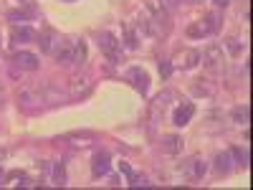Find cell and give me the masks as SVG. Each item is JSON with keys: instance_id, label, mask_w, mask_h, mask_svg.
I'll return each instance as SVG.
<instances>
[{"instance_id": "obj_1", "label": "cell", "mask_w": 253, "mask_h": 190, "mask_svg": "<svg viewBox=\"0 0 253 190\" xmlns=\"http://www.w3.org/2000/svg\"><path fill=\"white\" fill-rule=\"evenodd\" d=\"M99 48L104 51V56L109 58V63H119L122 61V41L114 33L101 31L99 33Z\"/></svg>"}, {"instance_id": "obj_2", "label": "cell", "mask_w": 253, "mask_h": 190, "mask_svg": "<svg viewBox=\"0 0 253 190\" xmlns=\"http://www.w3.org/2000/svg\"><path fill=\"white\" fill-rule=\"evenodd\" d=\"M43 104V94H41V87H33V89H20L18 92V107H23L28 112L38 109Z\"/></svg>"}, {"instance_id": "obj_3", "label": "cell", "mask_w": 253, "mask_h": 190, "mask_svg": "<svg viewBox=\"0 0 253 190\" xmlns=\"http://www.w3.org/2000/svg\"><path fill=\"white\" fill-rule=\"evenodd\" d=\"M200 61L205 63L208 69H220L223 66V46H218V44H208L203 51H200Z\"/></svg>"}, {"instance_id": "obj_4", "label": "cell", "mask_w": 253, "mask_h": 190, "mask_svg": "<svg viewBox=\"0 0 253 190\" xmlns=\"http://www.w3.org/2000/svg\"><path fill=\"white\" fill-rule=\"evenodd\" d=\"M13 63H15V69H20V71H38L41 69V58L36 53H31V51H18L13 56Z\"/></svg>"}, {"instance_id": "obj_5", "label": "cell", "mask_w": 253, "mask_h": 190, "mask_svg": "<svg viewBox=\"0 0 253 190\" xmlns=\"http://www.w3.org/2000/svg\"><path fill=\"white\" fill-rule=\"evenodd\" d=\"M126 79L132 81V87H134L139 94H147V92H150V76H147L144 69H139V66L126 69Z\"/></svg>"}, {"instance_id": "obj_6", "label": "cell", "mask_w": 253, "mask_h": 190, "mask_svg": "<svg viewBox=\"0 0 253 190\" xmlns=\"http://www.w3.org/2000/svg\"><path fill=\"white\" fill-rule=\"evenodd\" d=\"M36 38H38V33H36L33 28H28V26H13V28H10V41H13L15 46L36 44Z\"/></svg>"}, {"instance_id": "obj_7", "label": "cell", "mask_w": 253, "mask_h": 190, "mask_svg": "<svg viewBox=\"0 0 253 190\" xmlns=\"http://www.w3.org/2000/svg\"><path fill=\"white\" fill-rule=\"evenodd\" d=\"M180 170L190 178V180H200L205 173H208V162L205 160H200V157H193V160H187Z\"/></svg>"}, {"instance_id": "obj_8", "label": "cell", "mask_w": 253, "mask_h": 190, "mask_svg": "<svg viewBox=\"0 0 253 190\" xmlns=\"http://www.w3.org/2000/svg\"><path fill=\"white\" fill-rule=\"evenodd\" d=\"M53 56L61 66H74V38H61V46Z\"/></svg>"}, {"instance_id": "obj_9", "label": "cell", "mask_w": 253, "mask_h": 190, "mask_svg": "<svg viewBox=\"0 0 253 190\" xmlns=\"http://www.w3.org/2000/svg\"><path fill=\"white\" fill-rule=\"evenodd\" d=\"M36 44L41 46V51L43 53H56L58 51V46H61V38L53 33V31H46V33H38V38H36Z\"/></svg>"}, {"instance_id": "obj_10", "label": "cell", "mask_w": 253, "mask_h": 190, "mask_svg": "<svg viewBox=\"0 0 253 190\" xmlns=\"http://www.w3.org/2000/svg\"><path fill=\"white\" fill-rule=\"evenodd\" d=\"M109 167H112V157L109 152H96L94 160H91V175L94 178H104L109 173Z\"/></svg>"}, {"instance_id": "obj_11", "label": "cell", "mask_w": 253, "mask_h": 190, "mask_svg": "<svg viewBox=\"0 0 253 190\" xmlns=\"http://www.w3.org/2000/svg\"><path fill=\"white\" fill-rule=\"evenodd\" d=\"M193 114H195V104H193V101H185L182 107L175 109V114H172V124H175V127H185V124H190Z\"/></svg>"}, {"instance_id": "obj_12", "label": "cell", "mask_w": 253, "mask_h": 190, "mask_svg": "<svg viewBox=\"0 0 253 190\" xmlns=\"http://www.w3.org/2000/svg\"><path fill=\"white\" fill-rule=\"evenodd\" d=\"M36 15H38V10H36L33 5H28V8H23V10H10V13H8V20H10L13 26H26L28 20H33Z\"/></svg>"}, {"instance_id": "obj_13", "label": "cell", "mask_w": 253, "mask_h": 190, "mask_svg": "<svg viewBox=\"0 0 253 190\" xmlns=\"http://www.w3.org/2000/svg\"><path fill=\"white\" fill-rule=\"evenodd\" d=\"M200 63V51L198 48H190V51H182L175 61V66L177 69H195Z\"/></svg>"}, {"instance_id": "obj_14", "label": "cell", "mask_w": 253, "mask_h": 190, "mask_svg": "<svg viewBox=\"0 0 253 190\" xmlns=\"http://www.w3.org/2000/svg\"><path fill=\"white\" fill-rule=\"evenodd\" d=\"M182 137L180 135H167L165 140H162V152L165 155H180L182 152Z\"/></svg>"}, {"instance_id": "obj_15", "label": "cell", "mask_w": 253, "mask_h": 190, "mask_svg": "<svg viewBox=\"0 0 253 190\" xmlns=\"http://www.w3.org/2000/svg\"><path fill=\"white\" fill-rule=\"evenodd\" d=\"M51 185L56 188L66 185V167H63V162H51Z\"/></svg>"}, {"instance_id": "obj_16", "label": "cell", "mask_w": 253, "mask_h": 190, "mask_svg": "<svg viewBox=\"0 0 253 190\" xmlns=\"http://www.w3.org/2000/svg\"><path fill=\"white\" fill-rule=\"evenodd\" d=\"M86 44H84V38H74V66H84L86 63Z\"/></svg>"}, {"instance_id": "obj_17", "label": "cell", "mask_w": 253, "mask_h": 190, "mask_svg": "<svg viewBox=\"0 0 253 190\" xmlns=\"http://www.w3.org/2000/svg\"><path fill=\"white\" fill-rule=\"evenodd\" d=\"M91 89V81L86 76H74L71 79V96H81Z\"/></svg>"}, {"instance_id": "obj_18", "label": "cell", "mask_w": 253, "mask_h": 190, "mask_svg": "<svg viewBox=\"0 0 253 190\" xmlns=\"http://www.w3.org/2000/svg\"><path fill=\"white\" fill-rule=\"evenodd\" d=\"M215 173L218 175H228L230 173V167H233V157H230V152H220L218 157H215Z\"/></svg>"}, {"instance_id": "obj_19", "label": "cell", "mask_w": 253, "mask_h": 190, "mask_svg": "<svg viewBox=\"0 0 253 190\" xmlns=\"http://www.w3.org/2000/svg\"><path fill=\"white\" fill-rule=\"evenodd\" d=\"M124 44L122 46H126V48H129V51H134V48H139V38H137V31L129 26V23H126L124 28Z\"/></svg>"}, {"instance_id": "obj_20", "label": "cell", "mask_w": 253, "mask_h": 190, "mask_svg": "<svg viewBox=\"0 0 253 190\" xmlns=\"http://www.w3.org/2000/svg\"><path fill=\"white\" fill-rule=\"evenodd\" d=\"M230 117H233V122H238V124H248V119H251V109H248V104H238V107H233Z\"/></svg>"}, {"instance_id": "obj_21", "label": "cell", "mask_w": 253, "mask_h": 190, "mask_svg": "<svg viewBox=\"0 0 253 190\" xmlns=\"http://www.w3.org/2000/svg\"><path fill=\"white\" fill-rule=\"evenodd\" d=\"M230 157H236V165L238 167H248V150L246 147H241V144H236V147H230Z\"/></svg>"}, {"instance_id": "obj_22", "label": "cell", "mask_w": 253, "mask_h": 190, "mask_svg": "<svg viewBox=\"0 0 253 190\" xmlns=\"http://www.w3.org/2000/svg\"><path fill=\"white\" fill-rule=\"evenodd\" d=\"M94 137H96L94 132H71L66 140H71V144H76V147H86L89 140H94Z\"/></svg>"}, {"instance_id": "obj_23", "label": "cell", "mask_w": 253, "mask_h": 190, "mask_svg": "<svg viewBox=\"0 0 253 190\" xmlns=\"http://www.w3.org/2000/svg\"><path fill=\"white\" fill-rule=\"evenodd\" d=\"M187 36H193V38H203V36H210V28H208L205 20H198V23L187 26Z\"/></svg>"}, {"instance_id": "obj_24", "label": "cell", "mask_w": 253, "mask_h": 190, "mask_svg": "<svg viewBox=\"0 0 253 190\" xmlns=\"http://www.w3.org/2000/svg\"><path fill=\"white\" fill-rule=\"evenodd\" d=\"M203 20H205V23H208L210 33H215V31L220 28V13H218V10H213V13H208V15H205Z\"/></svg>"}, {"instance_id": "obj_25", "label": "cell", "mask_w": 253, "mask_h": 190, "mask_svg": "<svg viewBox=\"0 0 253 190\" xmlns=\"http://www.w3.org/2000/svg\"><path fill=\"white\" fill-rule=\"evenodd\" d=\"M193 92H195L198 96H200V94H203V96H213V94H215V87H213V84H203V79H200L195 87H193Z\"/></svg>"}, {"instance_id": "obj_26", "label": "cell", "mask_w": 253, "mask_h": 190, "mask_svg": "<svg viewBox=\"0 0 253 190\" xmlns=\"http://www.w3.org/2000/svg\"><path fill=\"white\" fill-rule=\"evenodd\" d=\"M126 180H129V185H132V188H150V185H152V183H150V178L137 175V173H132V175L126 178Z\"/></svg>"}, {"instance_id": "obj_27", "label": "cell", "mask_w": 253, "mask_h": 190, "mask_svg": "<svg viewBox=\"0 0 253 190\" xmlns=\"http://www.w3.org/2000/svg\"><path fill=\"white\" fill-rule=\"evenodd\" d=\"M225 46H228L230 56H241V53H243V44H241L238 38H233V36H230V38L225 41Z\"/></svg>"}, {"instance_id": "obj_28", "label": "cell", "mask_w": 253, "mask_h": 190, "mask_svg": "<svg viewBox=\"0 0 253 190\" xmlns=\"http://www.w3.org/2000/svg\"><path fill=\"white\" fill-rule=\"evenodd\" d=\"M172 99V92H162L157 99H155V109H165L167 107V101Z\"/></svg>"}, {"instance_id": "obj_29", "label": "cell", "mask_w": 253, "mask_h": 190, "mask_svg": "<svg viewBox=\"0 0 253 190\" xmlns=\"http://www.w3.org/2000/svg\"><path fill=\"white\" fill-rule=\"evenodd\" d=\"M160 74L167 79V76L172 74V63H170V61H160Z\"/></svg>"}, {"instance_id": "obj_30", "label": "cell", "mask_w": 253, "mask_h": 190, "mask_svg": "<svg viewBox=\"0 0 253 190\" xmlns=\"http://www.w3.org/2000/svg\"><path fill=\"white\" fill-rule=\"evenodd\" d=\"M36 167H38L41 173H51V162H48V160H41V162H38Z\"/></svg>"}, {"instance_id": "obj_31", "label": "cell", "mask_w": 253, "mask_h": 190, "mask_svg": "<svg viewBox=\"0 0 253 190\" xmlns=\"http://www.w3.org/2000/svg\"><path fill=\"white\" fill-rule=\"evenodd\" d=\"M119 173H122V175H126V178H129V175H132L134 170H132V167L126 165V162H119Z\"/></svg>"}, {"instance_id": "obj_32", "label": "cell", "mask_w": 253, "mask_h": 190, "mask_svg": "<svg viewBox=\"0 0 253 190\" xmlns=\"http://www.w3.org/2000/svg\"><path fill=\"white\" fill-rule=\"evenodd\" d=\"M213 3H215V8H225V5L230 3V0H213Z\"/></svg>"}, {"instance_id": "obj_33", "label": "cell", "mask_w": 253, "mask_h": 190, "mask_svg": "<svg viewBox=\"0 0 253 190\" xmlns=\"http://www.w3.org/2000/svg\"><path fill=\"white\" fill-rule=\"evenodd\" d=\"M5 157H8V150H5V147H0V162H5Z\"/></svg>"}, {"instance_id": "obj_34", "label": "cell", "mask_w": 253, "mask_h": 190, "mask_svg": "<svg viewBox=\"0 0 253 190\" xmlns=\"http://www.w3.org/2000/svg\"><path fill=\"white\" fill-rule=\"evenodd\" d=\"M0 107H3V87H0Z\"/></svg>"}, {"instance_id": "obj_35", "label": "cell", "mask_w": 253, "mask_h": 190, "mask_svg": "<svg viewBox=\"0 0 253 190\" xmlns=\"http://www.w3.org/2000/svg\"><path fill=\"white\" fill-rule=\"evenodd\" d=\"M20 3H23V5H31V3H33V0H20Z\"/></svg>"}]
</instances>
